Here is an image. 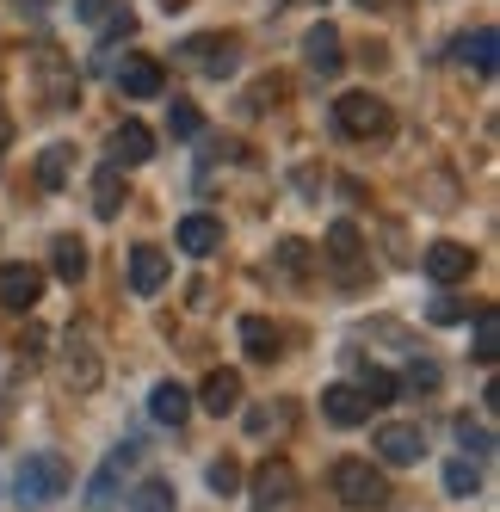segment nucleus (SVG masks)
<instances>
[{
	"instance_id": "nucleus-1",
	"label": "nucleus",
	"mask_w": 500,
	"mask_h": 512,
	"mask_svg": "<svg viewBox=\"0 0 500 512\" xmlns=\"http://www.w3.org/2000/svg\"><path fill=\"white\" fill-rule=\"evenodd\" d=\"M328 482H334L340 506H352V512H383V506H389V482H383V469H371L365 457H340Z\"/></svg>"
},
{
	"instance_id": "nucleus-2",
	"label": "nucleus",
	"mask_w": 500,
	"mask_h": 512,
	"mask_svg": "<svg viewBox=\"0 0 500 512\" xmlns=\"http://www.w3.org/2000/svg\"><path fill=\"white\" fill-rule=\"evenodd\" d=\"M334 124H340L352 142H377V136L396 130L389 105H383V99H371V93H340V99H334Z\"/></svg>"
},
{
	"instance_id": "nucleus-3",
	"label": "nucleus",
	"mask_w": 500,
	"mask_h": 512,
	"mask_svg": "<svg viewBox=\"0 0 500 512\" xmlns=\"http://www.w3.org/2000/svg\"><path fill=\"white\" fill-rule=\"evenodd\" d=\"M19 500H31V506H44V500H56V494H68V463L56 457V451H31L25 463H19Z\"/></svg>"
},
{
	"instance_id": "nucleus-4",
	"label": "nucleus",
	"mask_w": 500,
	"mask_h": 512,
	"mask_svg": "<svg viewBox=\"0 0 500 512\" xmlns=\"http://www.w3.org/2000/svg\"><path fill=\"white\" fill-rule=\"evenodd\" d=\"M31 68H38V93H44V105L50 112H62V105H75L81 99V75H75V62H68L62 50H38L31 56Z\"/></svg>"
},
{
	"instance_id": "nucleus-5",
	"label": "nucleus",
	"mask_w": 500,
	"mask_h": 512,
	"mask_svg": "<svg viewBox=\"0 0 500 512\" xmlns=\"http://www.w3.org/2000/svg\"><path fill=\"white\" fill-rule=\"evenodd\" d=\"M38 297H44V272L38 266H25V260L0 266V309L31 315V309H38Z\"/></svg>"
},
{
	"instance_id": "nucleus-6",
	"label": "nucleus",
	"mask_w": 500,
	"mask_h": 512,
	"mask_svg": "<svg viewBox=\"0 0 500 512\" xmlns=\"http://www.w3.org/2000/svg\"><path fill=\"white\" fill-rule=\"evenodd\" d=\"M99 377H105V364H99L93 340H87V334H68V352H62V383L75 389V395H93V389H99Z\"/></svg>"
},
{
	"instance_id": "nucleus-7",
	"label": "nucleus",
	"mask_w": 500,
	"mask_h": 512,
	"mask_svg": "<svg viewBox=\"0 0 500 512\" xmlns=\"http://www.w3.org/2000/svg\"><path fill=\"white\" fill-rule=\"evenodd\" d=\"M284 500H297V469L284 463V457H266L254 469V512H272Z\"/></svg>"
},
{
	"instance_id": "nucleus-8",
	"label": "nucleus",
	"mask_w": 500,
	"mask_h": 512,
	"mask_svg": "<svg viewBox=\"0 0 500 512\" xmlns=\"http://www.w3.org/2000/svg\"><path fill=\"white\" fill-rule=\"evenodd\" d=\"M186 62L198 75H235V38L229 31H204V38H186Z\"/></svg>"
},
{
	"instance_id": "nucleus-9",
	"label": "nucleus",
	"mask_w": 500,
	"mask_h": 512,
	"mask_svg": "<svg viewBox=\"0 0 500 512\" xmlns=\"http://www.w3.org/2000/svg\"><path fill=\"white\" fill-rule=\"evenodd\" d=\"M328 266H334L346 284L365 278V235L352 229V223H334V229H328Z\"/></svg>"
},
{
	"instance_id": "nucleus-10",
	"label": "nucleus",
	"mask_w": 500,
	"mask_h": 512,
	"mask_svg": "<svg viewBox=\"0 0 500 512\" xmlns=\"http://www.w3.org/2000/svg\"><path fill=\"white\" fill-rule=\"evenodd\" d=\"M377 457L383 463H420V451H426V438H420V426H402V420H389V426H377Z\"/></svg>"
},
{
	"instance_id": "nucleus-11",
	"label": "nucleus",
	"mask_w": 500,
	"mask_h": 512,
	"mask_svg": "<svg viewBox=\"0 0 500 512\" xmlns=\"http://www.w3.org/2000/svg\"><path fill=\"white\" fill-rule=\"evenodd\" d=\"M303 62L315 68V75H340V62H346V56H340V31H334L328 19L303 31Z\"/></svg>"
},
{
	"instance_id": "nucleus-12",
	"label": "nucleus",
	"mask_w": 500,
	"mask_h": 512,
	"mask_svg": "<svg viewBox=\"0 0 500 512\" xmlns=\"http://www.w3.org/2000/svg\"><path fill=\"white\" fill-rule=\"evenodd\" d=\"M161 62L155 56H124V68H118V87H124V99H161Z\"/></svg>"
},
{
	"instance_id": "nucleus-13",
	"label": "nucleus",
	"mask_w": 500,
	"mask_h": 512,
	"mask_svg": "<svg viewBox=\"0 0 500 512\" xmlns=\"http://www.w3.org/2000/svg\"><path fill=\"white\" fill-rule=\"evenodd\" d=\"M136 457H142V445H136V438H124V445H118L112 457L99 463V475H93V488H87V500H93V506H105V500H112V494H118V482H124V469H130Z\"/></svg>"
},
{
	"instance_id": "nucleus-14",
	"label": "nucleus",
	"mask_w": 500,
	"mask_h": 512,
	"mask_svg": "<svg viewBox=\"0 0 500 512\" xmlns=\"http://www.w3.org/2000/svg\"><path fill=\"white\" fill-rule=\"evenodd\" d=\"M470 266H476V253L463 247V241H433V247H426V272H433L439 284L470 278Z\"/></svg>"
},
{
	"instance_id": "nucleus-15",
	"label": "nucleus",
	"mask_w": 500,
	"mask_h": 512,
	"mask_svg": "<svg viewBox=\"0 0 500 512\" xmlns=\"http://www.w3.org/2000/svg\"><path fill=\"white\" fill-rule=\"evenodd\" d=\"M167 253L161 247H130V290H136V297H155V290L167 284Z\"/></svg>"
},
{
	"instance_id": "nucleus-16",
	"label": "nucleus",
	"mask_w": 500,
	"mask_h": 512,
	"mask_svg": "<svg viewBox=\"0 0 500 512\" xmlns=\"http://www.w3.org/2000/svg\"><path fill=\"white\" fill-rule=\"evenodd\" d=\"M149 155H155V136H149V124L124 118V124L112 130V161H118V167H142Z\"/></svg>"
},
{
	"instance_id": "nucleus-17",
	"label": "nucleus",
	"mask_w": 500,
	"mask_h": 512,
	"mask_svg": "<svg viewBox=\"0 0 500 512\" xmlns=\"http://www.w3.org/2000/svg\"><path fill=\"white\" fill-rule=\"evenodd\" d=\"M173 241H180V253H192V260H210V253L223 247V223H217V216H186Z\"/></svg>"
},
{
	"instance_id": "nucleus-18",
	"label": "nucleus",
	"mask_w": 500,
	"mask_h": 512,
	"mask_svg": "<svg viewBox=\"0 0 500 512\" xmlns=\"http://www.w3.org/2000/svg\"><path fill=\"white\" fill-rule=\"evenodd\" d=\"M321 414H328L334 426H359L371 408H365V395L352 389V383H328V389H321Z\"/></svg>"
},
{
	"instance_id": "nucleus-19",
	"label": "nucleus",
	"mask_w": 500,
	"mask_h": 512,
	"mask_svg": "<svg viewBox=\"0 0 500 512\" xmlns=\"http://www.w3.org/2000/svg\"><path fill=\"white\" fill-rule=\"evenodd\" d=\"M50 266H56L62 284H81L87 278V241L81 235H56L50 241Z\"/></svg>"
},
{
	"instance_id": "nucleus-20",
	"label": "nucleus",
	"mask_w": 500,
	"mask_h": 512,
	"mask_svg": "<svg viewBox=\"0 0 500 512\" xmlns=\"http://www.w3.org/2000/svg\"><path fill=\"white\" fill-rule=\"evenodd\" d=\"M149 414L161 420V426H186V414H192V389H180V383H155V395H149Z\"/></svg>"
},
{
	"instance_id": "nucleus-21",
	"label": "nucleus",
	"mask_w": 500,
	"mask_h": 512,
	"mask_svg": "<svg viewBox=\"0 0 500 512\" xmlns=\"http://www.w3.org/2000/svg\"><path fill=\"white\" fill-rule=\"evenodd\" d=\"M198 401H204L210 414H235L241 408V371H210L204 389H198Z\"/></svg>"
},
{
	"instance_id": "nucleus-22",
	"label": "nucleus",
	"mask_w": 500,
	"mask_h": 512,
	"mask_svg": "<svg viewBox=\"0 0 500 512\" xmlns=\"http://www.w3.org/2000/svg\"><path fill=\"white\" fill-rule=\"evenodd\" d=\"M241 346H247V358H260V364H272L284 346H278V327L266 321V315H241Z\"/></svg>"
},
{
	"instance_id": "nucleus-23",
	"label": "nucleus",
	"mask_w": 500,
	"mask_h": 512,
	"mask_svg": "<svg viewBox=\"0 0 500 512\" xmlns=\"http://www.w3.org/2000/svg\"><path fill=\"white\" fill-rule=\"evenodd\" d=\"M68 173H75V149H68V142H50V149L38 155V186L44 192H62Z\"/></svg>"
},
{
	"instance_id": "nucleus-24",
	"label": "nucleus",
	"mask_w": 500,
	"mask_h": 512,
	"mask_svg": "<svg viewBox=\"0 0 500 512\" xmlns=\"http://www.w3.org/2000/svg\"><path fill=\"white\" fill-rule=\"evenodd\" d=\"M124 198H130V186H124V173H118V167L93 173V210H99V216H118Z\"/></svg>"
},
{
	"instance_id": "nucleus-25",
	"label": "nucleus",
	"mask_w": 500,
	"mask_h": 512,
	"mask_svg": "<svg viewBox=\"0 0 500 512\" xmlns=\"http://www.w3.org/2000/svg\"><path fill=\"white\" fill-rule=\"evenodd\" d=\"M457 56H463V62H476V75H494V25L463 31V38H457Z\"/></svg>"
},
{
	"instance_id": "nucleus-26",
	"label": "nucleus",
	"mask_w": 500,
	"mask_h": 512,
	"mask_svg": "<svg viewBox=\"0 0 500 512\" xmlns=\"http://www.w3.org/2000/svg\"><path fill=\"white\" fill-rule=\"evenodd\" d=\"M476 488H482V469H476L470 457H451V463H445V494H457V500H470Z\"/></svg>"
},
{
	"instance_id": "nucleus-27",
	"label": "nucleus",
	"mask_w": 500,
	"mask_h": 512,
	"mask_svg": "<svg viewBox=\"0 0 500 512\" xmlns=\"http://www.w3.org/2000/svg\"><path fill=\"white\" fill-rule=\"evenodd\" d=\"M130 512H180V506H173V488L167 482H142L130 494Z\"/></svg>"
},
{
	"instance_id": "nucleus-28",
	"label": "nucleus",
	"mask_w": 500,
	"mask_h": 512,
	"mask_svg": "<svg viewBox=\"0 0 500 512\" xmlns=\"http://www.w3.org/2000/svg\"><path fill=\"white\" fill-rule=\"evenodd\" d=\"M494 352H500V315L494 309H476V358L494 364Z\"/></svg>"
},
{
	"instance_id": "nucleus-29",
	"label": "nucleus",
	"mask_w": 500,
	"mask_h": 512,
	"mask_svg": "<svg viewBox=\"0 0 500 512\" xmlns=\"http://www.w3.org/2000/svg\"><path fill=\"white\" fill-rule=\"evenodd\" d=\"M457 438H463V451H470V457H488V451H494L488 420H470V414H463V420H457Z\"/></svg>"
},
{
	"instance_id": "nucleus-30",
	"label": "nucleus",
	"mask_w": 500,
	"mask_h": 512,
	"mask_svg": "<svg viewBox=\"0 0 500 512\" xmlns=\"http://www.w3.org/2000/svg\"><path fill=\"white\" fill-rule=\"evenodd\" d=\"M359 395H365V408H383V401H396V377H389V371H365Z\"/></svg>"
},
{
	"instance_id": "nucleus-31",
	"label": "nucleus",
	"mask_w": 500,
	"mask_h": 512,
	"mask_svg": "<svg viewBox=\"0 0 500 512\" xmlns=\"http://www.w3.org/2000/svg\"><path fill=\"white\" fill-rule=\"evenodd\" d=\"M167 130H173V136H198V130H204V112H198V105H186V99H173Z\"/></svg>"
},
{
	"instance_id": "nucleus-32",
	"label": "nucleus",
	"mask_w": 500,
	"mask_h": 512,
	"mask_svg": "<svg viewBox=\"0 0 500 512\" xmlns=\"http://www.w3.org/2000/svg\"><path fill=\"white\" fill-rule=\"evenodd\" d=\"M396 389H414V395H426V389H439V364H408V371H402V383Z\"/></svg>"
},
{
	"instance_id": "nucleus-33",
	"label": "nucleus",
	"mask_w": 500,
	"mask_h": 512,
	"mask_svg": "<svg viewBox=\"0 0 500 512\" xmlns=\"http://www.w3.org/2000/svg\"><path fill=\"white\" fill-rule=\"evenodd\" d=\"M210 488H217V494H235V488H241V463H235V457H217V463H210Z\"/></svg>"
},
{
	"instance_id": "nucleus-34",
	"label": "nucleus",
	"mask_w": 500,
	"mask_h": 512,
	"mask_svg": "<svg viewBox=\"0 0 500 512\" xmlns=\"http://www.w3.org/2000/svg\"><path fill=\"white\" fill-rule=\"evenodd\" d=\"M278 266L303 278V272H309V241H278Z\"/></svg>"
},
{
	"instance_id": "nucleus-35",
	"label": "nucleus",
	"mask_w": 500,
	"mask_h": 512,
	"mask_svg": "<svg viewBox=\"0 0 500 512\" xmlns=\"http://www.w3.org/2000/svg\"><path fill=\"white\" fill-rule=\"evenodd\" d=\"M44 346H50V334L38 321H25V334H19V358H44Z\"/></svg>"
},
{
	"instance_id": "nucleus-36",
	"label": "nucleus",
	"mask_w": 500,
	"mask_h": 512,
	"mask_svg": "<svg viewBox=\"0 0 500 512\" xmlns=\"http://www.w3.org/2000/svg\"><path fill=\"white\" fill-rule=\"evenodd\" d=\"M426 315H433L439 327H451V321H463V315H470V303H463V297H439V303L426 309Z\"/></svg>"
},
{
	"instance_id": "nucleus-37",
	"label": "nucleus",
	"mask_w": 500,
	"mask_h": 512,
	"mask_svg": "<svg viewBox=\"0 0 500 512\" xmlns=\"http://www.w3.org/2000/svg\"><path fill=\"white\" fill-rule=\"evenodd\" d=\"M278 99H284V81H278V75H266V81L254 87V99H247V105H254V112H266V105H278Z\"/></svg>"
},
{
	"instance_id": "nucleus-38",
	"label": "nucleus",
	"mask_w": 500,
	"mask_h": 512,
	"mask_svg": "<svg viewBox=\"0 0 500 512\" xmlns=\"http://www.w3.org/2000/svg\"><path fill=\"white\" fill-rule=\"evenodd\" d=\"M118 0H75V19H87V25H105V13H112Z\"/></svg>"
},
{
	"instance_id": "nucleus-39",
	"label": "nucleus",
	"mask_w": 500,
	"mask_h": 512,
	"mask_svg": "<svg viewBox=\"0 0 500 512\" xmlns=\"http://www.w3.org/2000/svg\"><path fill=\"white\" fill-rule=\"evenodd\" d=\"M13 7H19V19H44L56 0H13Z\"/></svg>"
},
{
	"instance_id": "nucleus-40",
	"label": "nucleus",
	"mask_w": 500,
	"mask_h": 512,
	"mask_svg": "<svg viewBox=\"0 0 500 512\" xmlns=\"http://www.w3.org/2000/svg\"><path fill=\"white\" fill-rule=\"evenodd\" d=\"M13 142V118H7V105H0V149Z\"/></svg>"
}]
</instances>
